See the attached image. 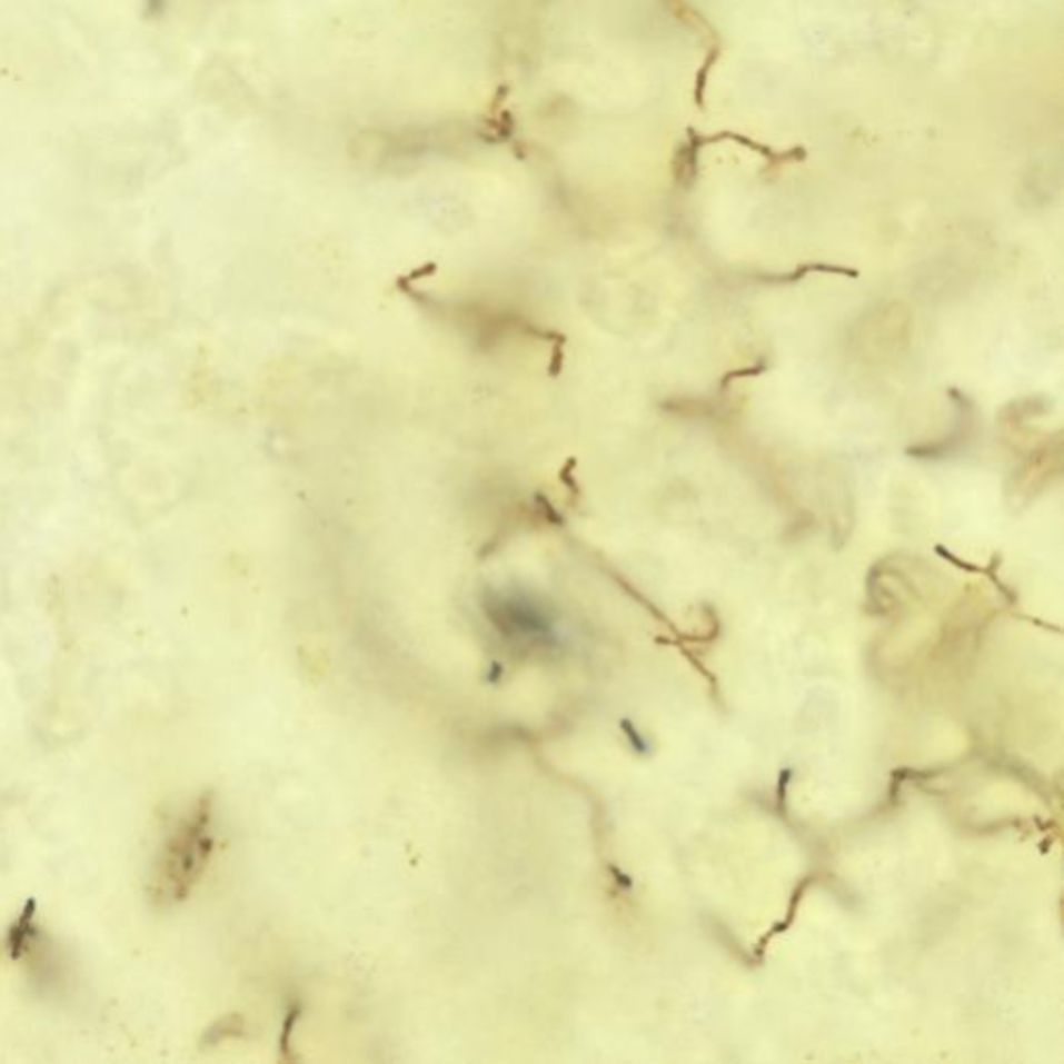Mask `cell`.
<instances>
[{
	"mask_svg": "<svg viewBox=\"0 0 1064 1064\" xmlns=\"http://www.w3.org/2000/svg\"><path fill=\"white\" fill-rule=\"evenodd\" d=\"M208 822H210V811L207 809V805H202V807H198L193 817L177 834L176 841L171 844V855H169L165 879H169L167 884L171 886V894L177 898L186 894V889L200 872L208 851H210Z\"/></svg>",
	"mask_w": 1064,
	"mask_h": 1064,
	"instance_id": "cell-1",
	"label": "cell"
}]
</instances>
